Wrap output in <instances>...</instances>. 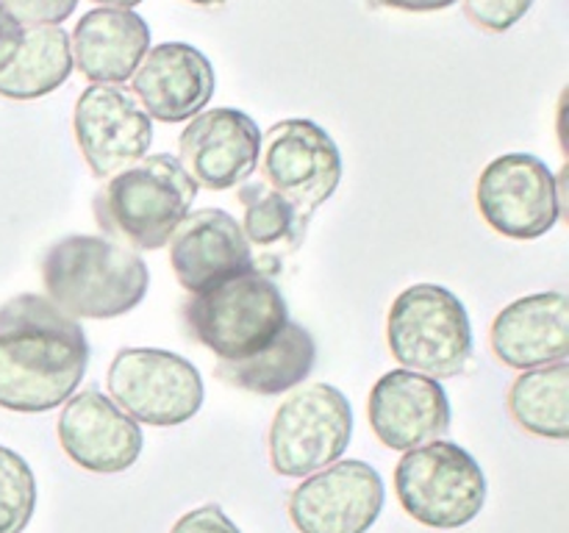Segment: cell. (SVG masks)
<instances>
[{
    "label": "cell",
    "mask_w": 569,
    "mask_h": 533,
    "mask_svg": "<svg viewBox=\"0 0 569 533\" xmlns=\"http://www.w3.org/2000/svg\"><path fill=\"white\" fill-rule=\"evenodd\" d=\"M87 366V333L44 294L26 292L0 305V409H59L81 386Z\"/></svg>",
    "instance_id": "1"
},
{
    "label": "cell",
    "mask_w": 569,
    "mask_h": 533,
    "mask_svg": "<svg viewBox=\"0 0 569 533\" xmlns=\"http://www.w3.org/2000/svg\"><path fill=\"white\" fill-rule=\"evenodd\" d=\"M44 298L72 320H114L144 300L150 272L137 250L109 237H64L39 261Z\"/></svg>",
    "instance_id": "2"
},
{
    "label": "cell",
    "mask_w": 569,
    "mask_h": 533,
    "mask_svg": "<svg viewBox=\"0 0 569 533\" xmlns=\"http://www.w3.org/2000/svg\"><path fill=\"white\" fill-rule=\"evenodd\" d=\"M194 194L198 187L181 161L170 153H156L106 178L92 209L109 239L137 250H159L192 211Z\"/></svg>",
    "instance_id": "3"
},
{
    "label": "cell",
    "mask_w": 569,
    "mask_h": 533,
    "mask_svg": "<svg viewBox=\"0 0 569 533\" xmlns=\"http://www.w3.org/2000/svg\"><path fill=\"white\" fill-rule=\"evenodd\" d=\"M189 336L220 361H239L264 350L289 322L287 300L270 275L250 270L192 294L181 305Z\"/></svg>",
    "instance_id": "4"
},
{
    "label": "cell",
    "mask_w": 569,
    "mask_h": 533,
    "mask_svg": "<svg viewBox=\"0 0 569 533\" xmlns=\"http://www.w3.org/2000/svg\"><path fill=\"white\" fill-rule=\"evenodd\" d=\"M387 344L403 370L456 378L472 355V325L459 294L439 283H415L392 300Z\"/></svg>",
    "instance_id": "5"
},
{
    "label": "cell",
    "mask_w": 569,
    "mask_h": 533,
    "mask_svg": "<svg viewBox=\"0 0 569 533\" xmlns=\"http://www.w3.org/2000/svg\"><path fill=\"white\" fill-rule=\"evenodd\" d=\"M395 492L415 522L433 531H456L483 511L487 475L465 447L433 439L406 450L395 466Z\"/></svg>",
    "instance_id": "6"
},
{
    "label": "cell",
    "mask_w": 569,
    "mask_h": 533,
    "mask_svg": "<svg viewBox=\"0 0 569 533\" xmlns=\"http://www.w3.org/2000/svg\"><path fill=\"white\" fill-rule=\"evenodd\" d=\"M353 436V409L331 383L295 389L272 416L270 464L281 477H309L337 464Z\"/></svg>",
    "instance_id": "7"
},
{
    "label": "cell",
    "mask_w": 569,
    "mask_h": 533,
    "mask_svg": "<svg viewBox=\"0 0 569 533\" xmlns=\"http://www.w3.org/2000/svg\"><path fill=\"white\" fill-rule=\"evenodd\" d=\"M111 400L131 420L172 428L203 405V378L183 355L159 348H122L106 372Z\"/></svg>",
    "instance_id": "8"
},
{
    "label": "cell",
    "mask_w": 569,
    "mask_h": 533,
    "mask_svg": "<svg viewBox=\"0 0 569 533\" xmlns=\"http://www.w3.org/2000/svg\"><path fill=\"white\" fill-rule=\"evenodd\" d=\"M483 222L506 239H539L565 214L559 178L531 153H506L483 167L476 183Z\"/></svg>",
    "instance_id": "9"
},
{
    "label": "cell",
    "mask_w": 569,
    "mask_h": 533,
    "mask_svg": "<svg viewBox=\"0 0 569 533\" xmlns=\"http://www.w3.org/2000/svg\"><path fill=\"white\" fill-rule=\"evenodd\" d=\"M261 181L276 189L309 225L342 181V153L322 125L281 120L261 137Z\"/></svg>",
    "instance_id": "10"
},
{
    "label": "cell",
    "mask_w": 569,
    "mask_h": 533,
    "mask_svg": "<svg viewBox=\"0 0 569 533\" xmlns=\"http://www.w3.org/2000/svg\"><path fill=\"white\" fill-rule=\"evenodd\" d=\"M78 150L94 178H111L144 159L153 144V120L137 94L114 83H92L72 114Z\"/></svg>",
    "instance_id": "11"
},
{
    "label": "cell",
    "mask_w": 569,
    "mask_h": 533,
    "mask_svg": "<svg viewBox=\"0 0 569 533\" xmlns=\"http://www.w3.org/2000/svg\"><path fill=\"white\" fill-rule=\"evenodd\" d=\"M383 481L367 461L348 459L303 477L289 494V520L300 533H367L383 511Z\"/></svg>",
    "instance_id": "12"
},
{
    "label": "cell",
    "mask_w": 569,
    "mask_h": 533,
    "mask_svg": "<svg viewBox=\"0 0 569 533\" xmlns=\"http://www.w3.org/2000/svg\"><path fill=\"white\" fill-rule=\"evenodd\" d=\"M181 167L194 187L226 192L248 181L259 167L261 131L250 114L239 109L200 111L178 139Z\"/></svg>",
    "instance_id": "13"
},
{
    "label": "cell",
    "mask_w": 569,
    "mask_h": 533,
    "mask_svg": "<svg viewBox=\"0 0 569 533\" xmlns=\"http://www.w3.org/2000/svg\"><path fill=\"white\" fill-rule=\"evenodd\" d=\"M59 444L81 470L117 475L142 455V428L98 389L72 394L59 416Z\"/></svg>",
    "instance_id": "14"
},
{
    "label": "cell",
    "mask_w": 569,
    "mask_h": 533,
    "mask_svg": "<svg viewBox=\"0 0 569 533\" xmlns=\"http://www.w3.org/2000/svg\"><path fill=\"white\" fill-rule=\"evenodd\" d=\"M367 420L383 447L406 453L450 431L448 392L437 378L392 370L372 386Z\"/></svg>",
    "instance_id": "15"
},
{
    "label": "cell",
    "mask_w": 569,
    "mask_h": 533,
    "mask_svg": "<svg viewBox=\"0 0 569 533\" xmlns=\"http://www.w3.org/2000/svg\"><path fill=\"white\" fill-rule=\"evenodd\" d=\"M170 266L189 294L256 270L253 248L237 217L222 209H198L183 217L170 237Z\"/></svg>",
    "instance_id": "16"
},
{
    "label": "cell",
    "mask_w": 569,
    "mask_h": 533,
    "mask_svg": "<svg viewBox=\"0 0 569 533\" xmlns=\"http://www.w3.org/2000/svg\"><path fill=\"white\" fill-rule=\"evenodd\" d=\"M131 92L150 120L187 122L209 105L217 76L206 53L187 42H164L148 50L133 72Z\"/></svg>",
    "instance_id": "17"
},
{
    "label": "cell",
    "mask_w": 569,
    "mask_h": 533,
    "mask_svg": "<svg viewBox=\"0 0 569 533\" xmlns=\"http://www.w3.org/2000/svg\"><path fill=\"white\" fill-rule=\"evenodd\" d=\"M489 344L500 364L520 372L567 361L569 298L565 292H539L515 300L495 316Z\"/></svg>",
    "instance_id": "18"
},
{
    "label": "cell",
    "mask_w": 569,
    "mask_h": 533,
    "mask_svg": "<svg viewBox=\"0 0 569 533\" xmlns=\"http://www.w3.org/2000/svg\"><path fill=\"white\" fill-rule=\"evenodd\" d=\"M72 64L92 83H126L150 50V28L133 9L87 11L70 37Z\"/></svg>",
    "instance_id": "19"
},
{
    "label": "cell",
    "mask_w": 569,
    "mask_h": 533,
    "mask_svg": "<svg viewBox=\"0 0 569 533\" xmlns=\"http://www.w3.org/2000/svg\"><path fill=\"white\" fill-rule=\"evenodd\" d=\"M315 361V336L303 325L289 320L283 331L259 353L239 361H217V378L242 392L276 398L298 389L311 375Z\"/></svg>",
    "instance_id": "20"
},
{
    "label": "cell",
    "mask_w": 569,
    "mask_h": 533,
    "mask_svg": "<svg viewBox=\"0 0 569 533\" xmlns=\"http://www.w3.org/2000/svg\"><path fill=\"white\" fill-rule=\"evenodd\" d=\"M72 64L70 33L61 26L22 28V42L11 64L0 72V94L11 100H37L67 83Z\"/></svg>",
    "instance_id": "21"
},
{
    "label": "cell",
    "mask_w": 569,
    "mask_h": 533,
    "mask_svg": "<svg viewBox=\"0 0 569 533\" xmlns=\"http://www.w3.org/2000/svg\"><path fill=\"white\" fill-rule=\"evenodd\" d=\"M509 411L517 425L539 439L565 442L569 436V364L520 372L509 389Z\"/></svg>",
    "instance_id": "22"
},
{
    "label": "cell",
    "mask_w": 569,
    "mask_h": 533,
    "mask_svg": "<svg viewBox=\"0 0 569 533\" xmlns=\"http://www.w3.org/2000/svg\"><path fill=\"white\" fill-rule=\"evenodd\" d=\"M237 198L242 203V228L244 239L259 248H278V244H289L298 248L300 239L306 237V225L300 222L298 211L287 198L267 187L264 181H244L239 183Z\"/></svg>",
    "instance_id": "23"
},
{
    "label": "cell",
    "mask_w": 569,
    "mask_h": 533,
    "mask_svg": "<svg viewBox=\"0 0 569 533\" xmlns=\"http://www.w3.org/2000/svg\"><path fill=\"white\" fill-rule=\"evenodd\" d=\"M37 511V477L14 450L0 444V533H22Z\"/></svg>",
    "instance_id": "24"
},
{
    "label": "cell",
    "mask_w": 569,
    "mask_h": 533,
    "mask_svg": "<svg viewBox=\"0 0 569 533\" xmlns=\"http://www.w3.org/2000/svg\"><path fill=\"white\" fill-rule=\"evenodd\" d=\"M533 0H465V11L478 28L503 33L531 11Z\"/></svg>",
    "instance_id": "25"
},
{
    "label": "cell",
    "mask_w": 569,
    "mask_h": 533,
    "mask_svg": "<svg viewBox=\"0 0 569 533\" xmlns=\"http://www.w3.org/2000/svg\"><path fill=\"white\" fill-rule=\"evenodd\" d=\"M22 28L61 26L76 11L78 0H0Z\"/></svg>",
    "instance_id": "26"
},
{
    "label": "cell",
    "mask_w": 569,
    "mask_h": 533,
    "mask_svg": "<svg viewBox=\"0 0 569 533\" xmlns=\"http://www.w3.org/2000/svg\"><path fill=\"white\" fill-rule=\"evenodd\" d=\"M170 533H242L237 522L220 509V505H200V509L187 511L181 520L172 525Z\"/></svg>",
    "instance_id": "27"
},
{
    "label": "cell",
    "mask_w": 569,
    "mask_h": 533,
    "mask_svg": "<svg viewBox=\"0 0 569 533\" xmlns=\"http://www.w3.org/2000/svg\"><path fill=\"white\" fill-rule=\"evenodd\" d=\"M22 42V26L0 3V72L11 64Z\"/></svg>",
    "instance_id": "28"
},
{
    "label": "cell",
    "mask_w": 569,
    "mask_h": 533,
    "mask_svg": "<svg viewBox=\"0 0 569 533\" xmlns=\"http://www.w3.org/2000/svg\"><path fill=\"white\" fill-rule=\"evenodd\" d=\"M376 6H383V9H400V11H439L450 9L459 0H372Z\"/></svg>",
    "instance_id": "29"
},
{
    "label": "cell",
    "mask_w": 569,
    "mask_h": 533,
    "mask_svg": "<svg viewBox=\"0 0 569 533\" xmlns=\"http://www.w3.org/2000/svg\"><path fill=\"white\" fill-rule=\"evenodd\" d=\"M94 3L109 6V9H133V6H139L142 0H94Z\"/></svg>",
    "instance_id": "30"
},
{
    "label": "cell",
    "mask_w": 569,
    "mask_h": 533,
    "mask_svg": "<svg viewBox=\"0 0 569 533\" xmlns=\"http://www.w3.org/2000/svg\"><path fill=\"white\" fill-rule=\"evenodd\" d=\"M189 3H194V6H222V3H228V0H189Z\"/></svg>",
    "instance_id": "31"
}]
</instances>
